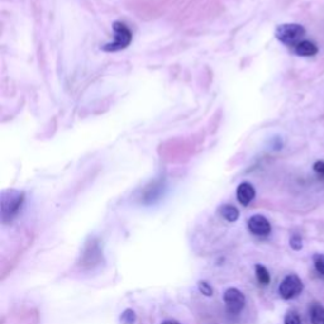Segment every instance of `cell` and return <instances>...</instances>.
I'll use <instances>...</instances> for the list:
<instances>
[{"instance_id": "52a82bcc", "label": "cell", "mask_w": 324, "mask_h": 324, "mask_svg": "<svg viewBox=\"0 0 324 324\" xmlns=\"http://www.w3.org/2000/svg\"><path fill=\"white\" fill-rule=\"evenodd\" d=\"M255 196L256 190L251 183L245 181V183L239 184V186L237 188V200H238L241 204L247 207V205L255 199Z\"/></svg>"}, {"instance_id": "7c38bea8", "label": "cell", "mask_w": 324, "mask_h": 324, "mask_svg": "<svg viewBox=\"0 0 324 324\" xmlns=\"http://www.w3.org/2000/svg\"><path fill=\"white\" fill-rule=\"evenodd\" d=\"M135 319H137V315L132 309H126L120 315V322L123 324H134Z\"/></svg>"}, {"instance_id": "9c48e42d", "label": "cell", "mask_w": 324, "mask_h": 324, "mask_svg": "<svg viewBox=\"0 0 324 324\" xmlns=\"http://www.w3.org/2000/svg\"><path fill=\"white\" fill-rule=\"evenodd\" d=\"M312 324H324V306L319 303H313L310 306Z\"/></svg>"}, {"instance_id": "ba28073f", "label": "cell", "mask_w": 324, "mask_h": 324, "mask_svg": "<svg viewBox=\"0 0 324 324\" xmlns=\"http://www.w3.org/2000/svg\"><path fill=\"white\" fill-rule=\"evenodd\" d=\"M294 51L296 55L303 57L314 56L318 54V46L312 41H302L294 47Z\"/></svg>"}, {"instance_id": "8fae6325", "label": "cell", "mask_w": 324, "mask_h": 324, "mask_svg": "<svg viewBox=\"0 0 324 324\" xmlns=\"http://www.w3.org/2000/svg\"><path fill=\"white\" fill-rule=\"evenodd\" d=\"M255 268H256V277H257L258 283L262 284V285H267V284H270L271 276L267 268L265 267L264 265L261 264L256 265Z\"/></svg>"}, {"instance_id": "9a60e30c", "label": "cell", "mask_w": 324, "mask_h": 324, "mask_svg": "<svg viewBox=\"0 0 324 324\" xmlns=\"http://www.w3.org/2000/svg\"><path fill=\"white\" fill-rule=\"evenodd\" d=\"M285 324H302V319L298 313L289 312L285 317Z\"/></svg>"}, {"instance_id": "2e32d148", "label": "cell", "mask_w": 324, "mask_h": 324, "mask_svg": "<svg viewBox=\"0 0 324 324\" xmlns=\"http://www.w3.org/2000/svg\"><path fill=\"white\" fill-rule=\"evenodd\" d=\"M290 246L294 251H300L303 248V239L300 236H293L290 238Z\"/></svg>"}, {"instance_id": "8992f818", "label": "cell", "mask_w": 324, "mask_h": 324, "mask_svg": "<svg viewBox=\"0 0 324 324\" xmlns=\"http://www.w3.org/2000/svg\"><path fill=\"white\" fill-rule=\"evenodd\" d=\"M248 229L255 236H267L271 232V224L264 215H253L248 219Z\"/></svg>"}, {"instance_id": "6da1fadb", "label": "cell", "mask_w": 324, "mask_h": 324, "mask_svg": "<svg viewBox=\"0 0 324 324\" xmlns=\"http://www.w3.org/2000/svg\"><path fill=\"white\" fill-rule=\"evenodd\" d=\"M275 36L281 43L295 47L296 44L302 42V38L305 36V28L296 23L281 24L275 31Z\"/></svg>"}, {"instance_id": "5bb4252c", "label": "cell", "mask_w": 324, "mask_h": 324, "mask_svg": "<svg viewBox=\"0 0 324 324\" xmlns=\"http://www.w3.org/2000/svg\"><path fill=\"white\" fill-rule=\"evenodd\" d=\"M198 289H199V291L203 294V295H205V296L213 295V289H211V286L209 285V283H207V281H199Z\"/></svg>"}, {"instance_id": "7a4b0ae2", "label": "cell", "mask_w": 324, "mask_h": 324, "mask_svg": "<svg viewBox=\"0 0 324 324\" xmlns=\"http://www.w3.org/2000/svg\"><path fill=\"white\" fill-rule=\"evenodd\" d=\"M24 195L17 190H8L1 195V219L3 222L12 220L23 204Z\"/></svg>"}, {"instance_id": "3957f363", "label": "cell", "mask_w": 324, "mask_h": 324, "mask_svg": "<svg viewBox=\"0 0 324 324\" xmlns=\"http://www.w3.org/2000/svg\"><path fill=\"white\" fill-rule=\"evenodd\" d=\"M113 32H114V41L107 43L103 46V51L107 52H116V51L124 50L128 47L131 41H132V32L129 31L124 23L122 22H115L113 24Z\"/></svg>"}, {"instance_id": "4fadbf2b", "label": "cell", "mask_w": 324, "mask_h": 324, "mask_svg": "<svg viewBox=\"0 0 324 324\" xmlns=\"http://www.w3.org/2000/svg\"><path fill=\"white\" fill-rule=\"evenodd\" d=\"M313 264H314L315 270L318 271L319 274L324 276V255L323 253H315L313 256Z\"/></svg>"}, {"instance_id": "ac0fdd59", "label": "cell", "mask_w": 324, "mask_h": 324, "mask_svg": "<svg viewBox=\"0 0 324 324\" xmlns=\"http://www.w3.org/2000/svg\"><path fill=\"white\" fill-rule=\"evenodd\" d=\"M162 324H180L179 322H175V321H165Z\"/></svg>"}, {"instance_id": "5b68a950", "label": "cell", "mask_w": 324, "mask_h": 324, "mask_svg": "<svg viewBox=\"0 0 324 324\" xmlns=\"http://www.w3.org/2000/svg\"><path fill=\"white\" fill-rule=\"evenodd\" d=\"M223 300L226 303L227 310L230 314H238L245 308V295H243L242 291H239L236 287H230V289L226 290V293L223 295Z\"/></svg>"}, {"instance_id": "e0dca14e", "label": "cell", "mask_w": 324, "mask_h": 324, "mask_svg": "<svg viewBox=\"0 0 324 324\" xmlns=\"http://www.w3.org/2000/svg\"><path fill=\"white\" fill-rule=\"evenodd\" d=\"M313 169H314V171L318 173V175L324 176V161H317L314 166H313Z\"/></svg>"}, {"instance_id": "277c9868", "label": "cell", "mask_w": 324, "mask_h": 324, "mask_svg": "<svg viewBox=\"0 0 324 324\" xmlns=\"http://www.w3.org/2000/svg\"><path fill=\"white\" fill-rule=\"evenodd\" d=\"M304 289V284L302 279L298 275H287L283 281H281L280 286H279V294L283 299L290 300L294 299L295 296L300 295Z\"/></svg>"}, {"instance_id": "30bf717a", "label": "cell", "mask_w": 324, "mask_h": 324, "mask_svg": "<svg viewBox=\"0 0 324 324\" xmlns=\"http://www.w3.org/2000/svg\"><path fill=\"white\" fill-rule=\"evenodd\" d=\"M219 213L220 215H222L226 220H228V222H236V220L239 218L238 209H237L234 205L230 204L223 205V207L220 208Z\"/></svg>"}]
</instances>
